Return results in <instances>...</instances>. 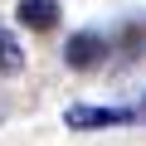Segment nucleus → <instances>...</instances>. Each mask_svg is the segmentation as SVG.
I'll return each mask as SVG.
<instances>
[{
    "mask_svg": "<svg viewBox=\"0 0 146 146\" xmlns=\"http://www.w3.org/2000/svg\"><path fill=\"white\" fill-rule=\"evenodd\" d=\"M25 58H20V49H15V39H5L0 34V73H10V68H20Z\"/></svg>",
    "mask_w": 146,
    "mask_h": 146,
    "instance_id": "20e7f679",
    "label": "nucleus"
},
{
    "mask_svg": "<svg viewBox=\"0 0 146 146\" xmlns=\"http://www.w3.org/2000/svg\"><path fill=\"white\" fill-rule=\"evenodd\" d=\"M20 25L25 29H54L58 25V5H54V0H20Z\"/></svg>",
    "mask_w": 146,
    "mask_h": 146,
    "instance_id": "7ed1b4c3",
    "label": "nucleus"
},
{
    "mask_svg": "<svg viewBox=\"0 0 146 146\" xmlns=\"http://www.w3.org/2000/svg\"><path fill=\"white\" fill-rule=\"evenodd\" d=\"M63 58H68V68H93V63L107 58V39H102L98 29H78V34H68Z\"/></svg>",
    "mask_w": 146,
    "mask_h": 146,
    "instance_id": "f03ea898",
    "label": "nucleus"
},
{
    "mask_svg": "<svg viewBox=\"0 0 146 146\" xmlns=\"http://www.w3.org/2000/svg\"><path fill=\"white\" fill-rule=\"evenodd\" d=\"M136 117V107H68L63 122L73 131H98V127H127Z\"/></svg>",
    "mask_w": 146,
    "mask_h": 146,
    "instance_id": "f257e3e1",
    "label": "nucleus"
}]
</instances>
